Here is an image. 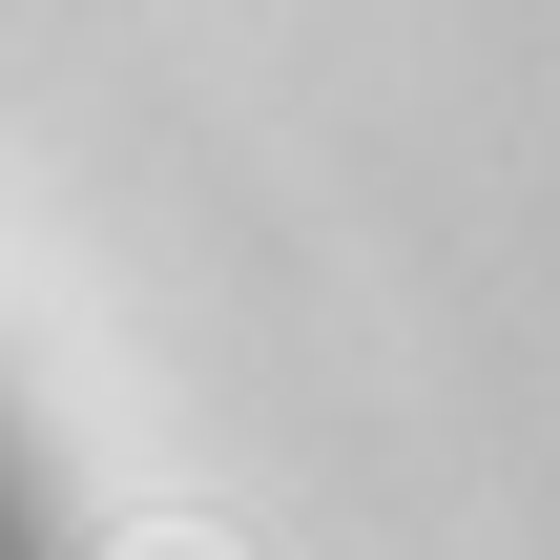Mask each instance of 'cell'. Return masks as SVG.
I'll list each match as a JSON object with an SVG mask.
<instances>
[{
	"instance_id": "6da1fadb",
	"label": "cell",
	"mask_w": 560,
	"mask_h": 560,
	"mask_svg": "<svg viewBox=\"0 0 560 560\" xmlns=\"http://www.w3.org/2000/svg\"><path fill=\"white\" fill-rule=\"evenodd\" d=\"M0 560H21V540H0Z\"/></svg>"
}]
</instances>
